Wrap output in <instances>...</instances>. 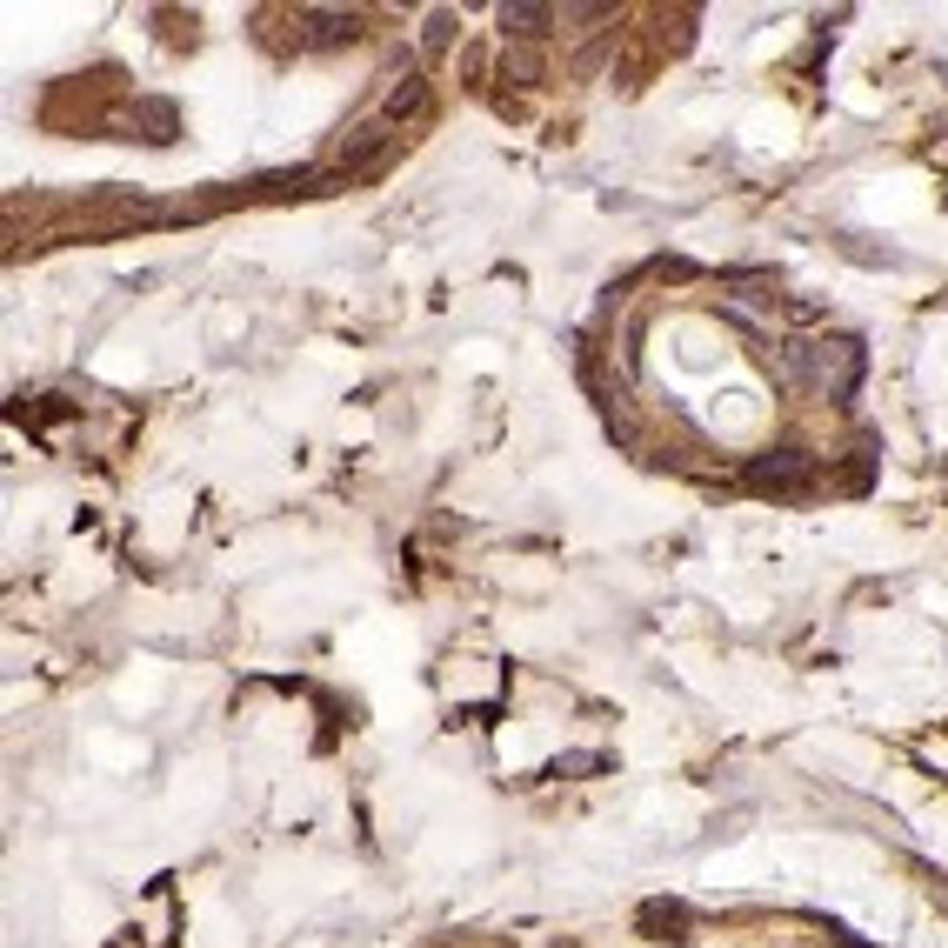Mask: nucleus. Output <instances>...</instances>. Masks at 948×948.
Masks as SVG:
<instances>
[{
	"instance_id": "5",
	"label": "nucleus",
	"mask_w": 948,
	"mask_h": 948,
	"mask_svg": "<svg viewBox=\"0 0 948 948\" xmlns=\"http://www.w3.org/2000/svg\"><path fill=\"white\" fill-rule=\"evenodd\" d=\"M601 768H609V755H601V748H568V755L548 761V774H575V782H581V774H601Z\"/></svg>"
},
{
	"instance_id": "4",
	"label": "nucleus",
	"mask_w": 948,
	"mask_h": 948,
	"mask_svg": "<svg viewBox=\"0 0 948 948\" xmlns=\"http://www.w3.org/2000/svg\"><path fill=\"white\" fill-rule=\"evenodd\" d=\"M501 80H514V88H542V54L535 47H501Z\"/></svg>"
},
{
	"instance_id": "7",
	"label": "nucleus",
	"mask_w": 948,
	"mask_h": 948,
	"mask_svg": "<svg viewBox=\"0 0 948 948\" xmlns=\"http://www.w3.org/2000/svg\"><path fill=\"white\" fill-rule=\"evenodd\" d=\"M455 27H461V21H455V14H427V34H421V47H427V54H442V47H448V34H455Z\"/></svg>"
},
{
	"instance_id": "2",
	"label": "nucleus",
	"mask_w": 948,
	"mask_h": 948,
	"mask_svg": "<svg viewBox=\"0 0 948 948\" xmlns=\"http://www.w3.org/2000/svg\"><path fill=\"white\" fill-rule=\"evenodd\" d=\"M548 27H555V8H542V0H508V8H501L508 47H528V41H542Z\"/></svg>"
},
{
	"instance_id": "6",
	"label": "nucleus",
	"mask_w": 948,
	"mask_h": 948,
	"mask_svg": "<svg viewBox=\"0 0 948 948\" xmlns=\"http://www.w3.org/2000/svg\"><path fill=\"white\" fill-rule=\"evenodd\" d=\"M421 101H427V88H421V80H408V88H394V94H388V121H401V114H414Z\"/></svg>"
},
{
	"instance_id": "1",
	"label": "nucleus",
	"mask_w": 948,
	"mask_h": 948,
	"mask_svg": "<svg viewBox=\"0 0 948 948\" xmlns=\"http://www.w3.org/2000/svg\"><path fill=\"white\" fill-rule=\"evenodd\" d=\"M748 488H761V494H808V455H795V448L755 455L748 461Z\"/></svg>"
},
{
	"instance_id": "3",
	"label": "nucleus",
	"mask_w": 948,
	"mask_h": 948,
	"mask_svg": "<svg viewBox=\"0 0 948 948\" xmlns=\"http://www.w3.org/2000/svg\"><path fill=\"white\" fill-rule=\"evenodd\" d=\"M308 47H334V41H355V14H327V8H308Z\"/></svg>"
}]
</instances>
